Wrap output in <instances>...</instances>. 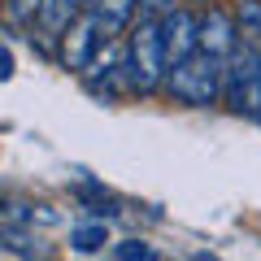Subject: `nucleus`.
Masks as SVG:
<instances>
[{"mask_svg":"<svg viewBox=\"0 0 261 261\" xmlns=\"http://www.w3.org/2000/svg\"><path fill=\"white\" fill-rule=\"evenodd\" d=\"M122 65H126V83L135 92H152V87L166 83L170 61H166V39H161V22L144 18L140 27H130L126 53H122Z\"/></svg>","mask_w":261,"mask_h":261,"instance_id":"obj_1","label":"nucleus"},{"mask_svg":"<svg viewBox=\"0 0 261 261\" xmlns=\"http://www.w3.org/2000/svg\"><path fill=\"white\" fill-rule=\"evenodd\" d=\"M222 87H226V61H218L209 53L187 57L183 65H174L166 74V92L174 100H183V105H196V109L214 105L222 96Z\"/></svg>","mask_w":261,"mask_h":261,"instance_id":"obj_2","label":"nucleus"},{"mask_svg":"<svg viewBox=\"0 0 261 261\" xmlns=\"http://www.w3.org/2000/svg\"><path fill=\"white\" fill-rule=\"evenodd\" d=\"M222 100L235 113L261 122V53L257 48H240V53L226 61V87Z\"/></svg>","mask_w":261,"mask_h":261,"instance_id":"obj_3","label":"nucleus"},{"mask_svg":"<svg viewBox=\"0 0 261 261\" xmlns=\"http://www.w3.org/2000/svg\"><path fill=\"white\" fill-rule=\"evenodd\" d=\"M105 44H109V39H105L100 22L92 18V9H83L70 27L61 31V61H65V70H92Z\"/></svg>","mask_w":261,"mask_h":261,"instance_id":"obj_4","label":"nucleus"},{"mask_svg":"<svg viewBox=\"0 0 261 261\" xmlns=\"http://www.w3.org/2000/svg\"><path fill=\"white\" fill-rule=\"evenodd\" d=\"M161 39H166V61H170V70H174L187 57L200 53V18L187 13V9H174L161 22Z\"/></svg>","mask_w":261,"mask_h":261,"instance_id":"obj_5","label":"nucleus"},{"mask_svg":"<svg viewBox=\"0 0 261 261\" xmlns=\"http://www.w3.org/2000/svg\"><path fill=\"white\" fill-rule=\"evenodd\" d=\"M200 53L218 57V61H231L240 53V27L226 18L222 9H209L200 18Z\"/></svg>","mask_w":261,"mask_h":261,"instance_id":"obj_6","label":"nucleus"},{"mask_svg":"<svg viewBox=\"0 0 261 261\" xmlns=\"http://www.w3.org/2000/svg\"><path fill=\"white\" fill-rule=\"evenodd\" d=\"M87 9H92V18H96V22H100L105 39H113V35H122V31H126L130 13L140 9V0H92Z\"/></svg>","mask_w":261,"mask_h":261,"instance_id":"obj_7","label":"nucleus"},{"mask_svg":"<svg viewBox=\"0 0 261 261\" xmlns=\"http://www.w3.org/2000/svg\"><path fill=\"white\" fill-rule=\"evenodd\" d=\"M87 5H92V0H48V5H44V18H39V22H44V27L53 31L57 39H61V31L79 18Z\"/></svg>","mask_w":261,"mask_h":261,"instance_id":"obj_8","label":"nucleus"},{"mask_svg":"<svg viewBox=\"0 0 261 261\" xmlns=\"http://www.w3.org/2000/svg\"><path fill=\"white\" fill-rule=\"evenodd\" d=\"M235 27H240V48H257L261 53V0H240Z\"/></svg>","mask_w":261,"mask_h":261,"instance_id":"obj_9","label":"nucleus"},{"mask_svg":"<svg viewBox=\"0 0 261 261\" xmlns=\"http://www.w3.org/2000/svg\"><path fill=\"white\" fill-rule=\"evenodd\" d=\"M70 244H74L79 252H96V248L109 244V226H105V222H83V226L70 231Z\"/></svg>","mask_w":261,"mask_h":261,"instance_id":"obj_10","label":"nucleus"},{"mask_svg":"<svg viewBox=\"0 0 261 261\" xmlns=\"http://www.w3.org/2000/svg\"><path fill=\"white\" fill-rule=\"evenodd\" d=\"M113 252H118V261H157V248H148L144 240H122Z\"/></svg>","mask_w":261,"mask_h":261,"instance_id":"obj_11","label":"nucleus"},{"mask_svg":"<svg viewBox=\"0 0 261 261\" xmlns=\"http://www.w3.org/2000/svg\"><path fill=\"white\" fill-rule=\"evenodd\" d=\"M44 5L48 0H9V18L13 22H35V18H44Z\"/></svg>","mask_w":261,"mask_h":261,"instance_id":"obj_12","label":"nucleus"},{"mask_svg":"<svg viewBox=\"0 0 261 261\" xmlns=\"http://www.w3.org/2000/svg\"><path fill=\"white\" fill-rule=\"evenodd\" d=\"M140 13L152 22H166L170 13H174V0H140Z\"/></svg>","mask_w":261,"mask_h":261,"instance_id":"obj_13","label":"nucleus"},{"mask_svg":"<svg viewBox=\"0 0 261 261\" xmlns=\"http://www.w3.org/2000/svg\"><path fill=\"white\" fill-rule=\"evenodd\" d=\"M192 261H214V257H205V252H196V257H192Z\"/></svg>","mask_w":261,"mask_h":261,"instance_id":"obj_14","label":"nucleus"}]
</instances>
